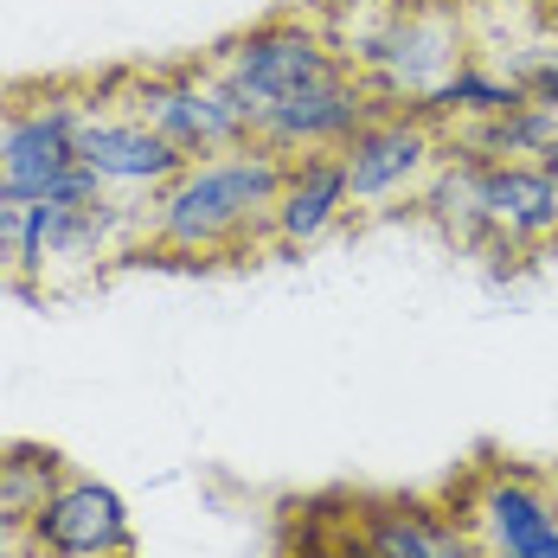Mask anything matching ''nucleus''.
<instances>
[{"instance_id": "f257e3e1", "label": "nucleus", "mask_w": 558, "mask_h": 558, "mask_svg": "<svg viewBox=\"0 0 558 558\" xmlns=\"http://www.w3.org/2000/svg\"><path fill=\"white\" fill-rule=\"evenodd\" d=\"M282 168H289V155L264 148V142L186 161L148 199V244H142V257L231 264L251 244L270 251V213H277Z\"/></svg>"}, {"instance_id": "f03ea898", "label": "nucleus", "mask_w": 558, "mask_h": 558, "mask_svg": "<svg viewBox=\"0 0 558 558\" xmlns=\"http://www.w3.org/2000/svg\"><path fill=\"white\" fill-rule=\"evenodd\" d=\"M322 20L391 110H424L430 90L469 64V0H328Z\"/></svg>"}, {"instance_id": "7ed1b4c3", "label": "nucleus", "mask_w": 558, "mask_h": 558, "mask_svg": "<svg viewBox=\"0 0 558 558\" xmlns=\"http://www.w3.org/2000/svg\"><path fill=\"white\" fill-rule=\"evenodd\" d=\"M116 110L142 116L161 142H173L186 161L231 155L257 142V104L225 84L213 58H186V64H142V71H116L104 84Z\"/></svg>"}, {"instance_id": "20e7f679", "label": "nucleus", "mask_w": 558, "mask_h": 558, "mask_svg": "<svg viewBox=\"0 0 558 558\" xmlns=\"http://www.w3.org/2000/svg\"><path fill=\"white\" fill-rule=\"evenodd\" d=\"M206 58H213V71H219L225 84H238L257 104V116L270 110V104H282V97H295V90H308V84H328L340 71H353L340 58L322 7H308V13H270V20L219 39Z\"/></svg>"}, {"instance_id": "39448f33", "label": "nucleus", "mask_w": 558, "mask_h": 558, "mask_svg": "<svg viewBox=\"0 0 558 558\" xmlns=\"http://www.w3.org/2000/svg\"><path fill=\"white\" fill-rule=\"evenodd\" d=\"M482 558H558V475L482 462L444 495Z\"/></svg>"}, {"instance_id": "423d86ee", "label": "nucleus", "mask_w": 558, "mask_h": 558, "mask_svg": "<svg viewBox=\"0 0 558 558\" xmlns=\"http://www.w3.org/2000/svg\"><path fill=\"white\" fill-rule=\"evenodd\" d=\"M449 155V129L424 110H379L347 148H340V168L353 186V213H417L430 173L444 168Z\"/></svg>"}, {"instance_id": "0eeeda50", "label": "nucleus", "mask_w": 558, "mask_h": 558, "mask_svg": "<svg viewBox=\"0 0 558 558\" xmlns=\"http://www.w3.org/2000/svg\"><path fill=\"white\" fill-rule=\"evenodd\" d=\"M308 553L340 558H482L469 526L456 520L444 495H353L347 513H335L328 546Z\"/></svg>"}, {"instance_id": "6e6552de", "label": "nucleus", "mask_w": 558, "mask_h": 558, "mask_svg": "<svg viewBox=\"0 0 558 558\" xmlns=\"http://www.w3.org/2000/svg\"><path fill=\"white\" fill-rule=\"evenodd\" d=\"M20 546L33 558H135V520L110 482L71 469L26 520Z\"/></svg>"}, {"instance_id": "1a4fd4ad", "label": "nucleus", "mask_w": 558, "mask_h": 558, "mask_svg": "<svg viewBox=\"0 0 558 558\" xmlns=\"http://www.w3.org/2000/svg\"><path fill=\"white\" fill-rule=\"evenodd\" d=\"M77 161L122 199H155L173 173L186 168V155L173 142H161L142 116L116 110L104 90H90V110L77 122Z\"/></svg>"}, {"instance_id": "9d476101", "label": "nucleus", "mask_w": 558, "mask_h": 558, "mask_svg": "<svg viewBox=\"0 0 558 558\" xmlns=\"http://www.w3.org/2000/svg\"><path fill=\"white\" fill-rule=\"evenodd\" d=\"M379 110H391L386 97L360 77V71H340L328 84H308L295 97H282L257 116V142L277 148V155H335L347 148Z\"/></svg>"}, {"instance_id": "9b49d317", "label": "nucleus", "mask_w": 558, "mask_h": 558, "mask_svg": "<svg viewBox=\"0 0 558 558\" xmlns=\"http://www.w3.org/2000/svg\"><path fill=\"white\" fill-rule=\"evenodd\" d=\"M482 225L488 257L558 251V180L539 161H482Z\"/></svg>"}, {"instance_id": "f8f14e48", "label": "nucleus", "mask_w": 558, "mask_h": 558, "mask_svg": "<svg viewBox=\"0 0 558 558\" xmlns=\"http://www.w3.org/2000/svg\"><path fill=\"white\" fill-rule=\"evenodd\" d=\"M347 219H353V186H347V168H340V148L335 155H289L277 186V213H270V251L277 257L315 251Z\"/></svg>"}, {"instance_id": "ddd939ff", "label": "nucleus", "mask_w": 558, "mask_h": 558, "mask_svg": "<svg viewBox=\"0 0 558 558\" xmlns=\"http://www.w3.org/2000/svg\"><path fill=\"white\" fill-rule=\"evenodd\" d=\"M553 135H558V110L533 104V97L501 110V116H482V122L449 129V142L469 148V155H482V161H539L553 148Z\"/></svg>"}, {"instance_id": "4468645a", "label": "nucleus", "mask_w": 558, "mask_h": 558, "mask_svg": "<svg viewBox=\"0 0 558 558\" xmlns=\"http://www.w3.org/2000/svg\"><path fill=\"white\" fill-rule=\"evenodd\" d=\"M71 475V462L46 444H0V539H20L39 501Z\"/></svg>"}, {"instance_id": "2eb2a0df", "label": "nucleus", "mask_w": 558, "mask_h": 558, "mask_svg": "<svg viewBox=\"0 0 558 558\" xmlns=\"http://www.w3.org/2000/svg\"><path fill=\"white\" fill-rule=\"evenodd\" d=\"M513 104H526V90H520L513 77H501L495 64L469 58V64H462L456 77H444V84L430 90V104H424V116H437L444 129H462V122L501 116V110H513Z\"/></svg>"}, {"instance_id": "dca6fc26", "label": "nucleus", "mask_w": 558, "mask_h": 558, "mask_svg": "<svg viewBox=\"0 0 558 558\" xmlns=\"http://www.w3.org/2000/svg\"><path fill=\"white\" fill-rule=\"evenodd\" d=\"M20 257H26V206H0V289H20Z\"/></svg>"}, {"instance_id": "f3484780", "label": "nucleus", "mask_w": 558, "mask_h": 558, "mask_svg": "<svg viewBox=\"0 0 558 558\" xmlns=\"http://www.w3.org/2000/svg\"><path fill=\"white\" fill-rule=\"evenodd\" d=\"M526 97L546 104V110H558V33H553V46L539 52V64L526 71Z\"/></svg>"}, {"instance_id": "a211bd4d", "label": "nucleus", "mask_w": 558, "mask_h": 558, "mask_svg": "<svg viewBox=\"0 0 558 558\" xmlns=\"http://www.w3.org/2000/svg\"><path fill=\"white\" fill-rule=\"evenodd\" d=\"M539 168H546V173H553V180H558V135H553V148L539 155Z\"/></svg>"}, {"instance_id": "6ab92c4d", "label": "nucleus", "mask_w": 558, "mask_h": 558, "mask_svg": "<svg viewBox=\"0 0 558 558\" xmlns=\"http://www.w3.org/2000/svg\"><path fill=\"white\" fill-rule=\"evenodd\" d=\"M0 558H33V553H26L20 539H0Z\"/></svg>"}, {"instance_id": "aec40b11", "label": "nucleus", "mask_w": 558, "mask_h": 558, "mask_svg": "<svg viewBox=\"0 0 558 558\" xmlns=\"http://www.w3.org/2000/svg\"><path fill=\"white\" fill-rule=\"evenodd\" d=\"M302 558H340V553H302Z\"/></svg>"}]
</instances>
